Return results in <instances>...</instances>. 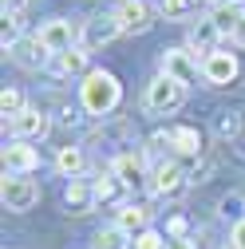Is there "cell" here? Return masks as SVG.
<instances>
[{
	"label": "cell",
	"instance_id": "1",
	"mask_svg": "<svg viewBox=\"0 0 245 249\" xmlns=\"http://www.w3.org/2000/svg\"><path fill=\"white\" fill-rule=\"evenodd\" d=\"M119 99H122V87H119V79H115L111 71L95 68V71L83 75V83H79V103H83L87 115H111V111L119 107Z\"/></svg>",
	"mask_w": 245,
	"mask_h": 249
},
{
	"label": "cell",
	"instance_id": "2",
	"mask_svg": "<svg viewBox=\"0 0 245 249\" xmlns=\"http://www.w3.org/2000/svg\"><path fill=\"white\" fill-rule=\"evenodd\" d=\"M182 103H186V87H182L178 79H170V75L158 71V79L146 83L142 107H146L150 115H174V111H182Z\"/></svg>",
	"mask_w": 245,
	"mask_h": 249
},
{
	"label": "cell",
	"instance_id": "3",
	"mask_svg": "<svg viewBox=\"0 0 245 249\" xmlns=\"http://www.w3.org/2000/svg\"><path fill=\"white\" fill-rule=\"evenodd\" d=\"M146 190L155 198H178L186 190V170H182V162H174V159L155 162L150 166V178H146Z\"/></svg>",
	"mask_w": 245,
	"mask_h": 249
},
{
	"label": "cell",
	"instance_id": "4",
	"mask_svg": "<svg viewBox=\"0 0 245 249\" xmlns=\"http://www.w3.org/2000/svg\"><path fill=\"white\" fill-rule=\"evenodd\" d=\"M40 44L52 52V55H59V52H68V48H75L79 44V36H83V28L79 24H71L68 16H52V20H44L40 24Z\"/></svg>",
	"mask_w": 245,
	"mask_h": 249
},
{
	"label": "cell",
	"instance_id": "5",
	"mask_svg": "<svg viewBox=\"0 0 245 249\" xmlns=\"http://www.w3.org/2000/svg\"><path fill=\"white\" fill-rule=\"evenodd\" d=\"M158 68H162V75L178 79L182 87L194 83V79H198V71H202L198 52H190V48H166V52H162V59H158Z\"/></svg>",
	"mask_w": 245,
	"mask_h": 249
},
{
	"label": "cell",
	"instance_id": "6",
	"mask_svg": "<svg viewBox=\"0 0 245 249\" xmlns=\"http://www.w3.org/2000/svg\"><path fill=\"white\" fill-rule=\"evenodd\" d=\"M0 198H4V206H8L12 213H28V210L40 202V186H36V178L4 174V190H0Z\"/></svg>",
	"mask_w": 245,
	"mask_h": 249
},
{
	"label": "cell",
	"instance_id": "7",
	"mask_svg": "<svg viewBox=\"0 0 245 249\" xmlns=\"http://www.w3.org/2000/svg\"><path fill=\"white\" fill-rule=\"evenodd\" d=\"M111 170H115V178L127 186V190H139V186H146V178H150V166H146V154H142V150H122V154H115V159H111Z\"/></svg>",
	"mask_w": 245,
	"mask_h": 249
},
{
	"label": "cell",
	"instance_id": "8",
	"mask_svg": "<svg viewBox=\"0 0 245 249\" xmlns=\"http://www.w3.org/2000/svg\"><path fill=\"white\" fill-rule=\"evenodd\" d=\"M237 71H241V64H237L233 52H210V55L202 59V79H206L210 87H229V83L237 79Z\"/></svg>",
	"mask_w": 245,
	"mask_h": 249
},
{
	"label": "cell",
	"instance_id": "9",
	"mask_svg": "<svg viewBox=\"0 0 245 249\" xmlns=\"http://www.w3.org/2000/svg\"><path fill=\"white\" fill-rule=\"evenodd\" d=\"M115 20L122 28V36H135V32H146V28L155 24V8H150L146 0H119Z\"/></svg>",
	"mask_w": 245,
	"mask_h": 249
},
{
	"label": "cell",
	"instance_id": "10",
	"mask_svg": "<svg viewBox=\"0 0 245 249\" xmlns=\"http://www.w3.org/2000/svg\"><path fill=\"white\" fill-rule=\"evenodd\" d=\"M87 59H91V52L83 48V44H75V48H68V52H59V55H52L48 59V71L55 75V79H71V75H87L91 68H87Z\"/></svg>",
	"mask_w": 245,
	"mask_h": 249
},
{
	"label": "cell",
	"instance_id": "11",
	"mask_svg": "<svg viewBox=\"0 0 245 249\" xmlns=\"http://www.w3.org/2000/svg\"><path fill=\"white\" fill-rule=\"evenodd\" d=\"M8 55H12V64H20V68H28V71L48 68V59H52V52L40 44V36H20V40L8 48Z\"/></svg>",
	"mask_w": 245,
	"mask_h": 249
},
{
	"label": "cell",
	"instance_id": "12",
	"mask_svg": "<svg viewBox=\"0 0 245 249\" xmlns=\"http://www.w3.org/2000/svg\"><path fill=\"white\" fill-rule=\"evenodd\" d=\"M36 166H40L36 146H28V142H20V139H12V142L4 146V174H20V178H28Z\"/></svg>",
	"mask_w": 245,
	"mask_h": 249
},
{
	"label": "cell",
	"instance_id": "13",
	"mask_svg": "<svg viewBox=\"0 0 245 249\" xmlns=\"http://www.w3.org/2000/svg\"><path fill=\"white\" fill-rule=\"evenodd\" d=\"M12 139H20V142H32V139H44L48 131H52V119L44 115V111H36V107H28L24 115H16L12 123Z\"/></svg>",
	"mask_w": 245,
	"mask_h": 249
},
{
	"label": "cell",
	"instance_id": "14",
	"mask_svg": "<svg viewBox=\"0 0 245 249\" xmlns=\"http://www.w3.org/2000/svg\"><path fill=\"white\" fill-rule=\"evenodd\" d=\"M115 36H122V28H119V20H115V12H111V16H95V20H87V24H83V36H79V44L91 52V48H103V44H111Z\"/></svg>",
	"mask_w": 245,
	"mask_h": 249
},
{
	"label": "cell",
	"instance_id": "15",
	"mask_svg": "<svg viewBox=\"0 0 245 249\" xmlns=\"http://www.w3.org/2000/svg\"><path fill=\"white\" fill-rule=\"evenodd\" d=\"M95 190H91V182L87 178H71L68 182V190H64V206L68 213H91V206H95Z\"/></svg>",
	"mask_w": 245,
	"mask_h": 249
},
{
	"label": "cell",
	"instance_id": "16",
	"mask_svg": "<svg viewBox=\"0 0 245 249\" xmlns=\"http://www.w3.org/2000/svg\"><path fill=\"white\" fill-rule=\"evenodd\" d=\"M115 226H119V230H127V233L135 237V233L150 230V210L139 206V202H122V206L115 210Z\"/></svg>",
	"mask_w": 245,
	"mask_h": 249
},
{
	"label": "cell",
	"instance_id": "17",
	"mask_svg": "<svg viewBox=\"0 0 245 249\" xmlns=\"http://www.w3.org/2000/svg\"><path fill=\"white\" fill-rule=\"evenodd\" d=\"M210 20L218 24L222 36H233V28L245 20V4H241V0H218V4L210 8Z\"/></svg>",
	"mask_w": 245,
	"mask_h": 249
},
{
	"label": "cell",
	"instance_id": "18",
	"mask_svg": "<svg viewBox=\"0 0 245 249\" xmlns=\"http://www.w3.org/2000/svg\"><path fill=\"white\" fill-rule=\"evenodd\" d=\"M218 40H222V32H218V24H213L210 16H202L198 24H190V40H186V48L190 52H218Z\"/></svg>",
	"mask_w": 245,
	"mask_h": 249
},
{
	"label": "cell",
	"instance_id": "19",
	"mask_svg": "<svg viewBox=\"0 0 245 249\" xmlns=\"http://www.w3.org/2000/svg\"><path fill=\"white\" fill-rule=\"evenodd\" d=\"M55 170L64 174V178H83L87 154H83L79 146H59V150H55Z\"/></svg>",
	"mask_w": 245,
	"mask_h": 249
},
{
	"label": "cell",
	"instance_id": "20",
	"mask_svg": "<svg viewBox=\"0 0 245 249\" xmlns=\"http://www.w3.org/2000/svg\"><path fill=\"white\" fill-rule=\"evenodd\" d=\"M170 146H174V154H182V159H198V154H202L198 127H174L170 131Z\"/></svg>",
	"mask_w": 245,
	"mask_h": 249
},
{
	"label": "cell",
	"instance_id": "21",
	"mask_svg": "<svg viewBox=\"0 0 245 249\" xmlns=\"http://www.w3.org/2000/svg\"><path fill=\"white\" fill-rule=\"evenodd\" d=\"M135 237L127 230H119V226H103L95 237H91V249H131Z\"/></svg>",
	"mask_w": 245,
	"mask_h": 249
},
{
	"label": "cell",
	"instance_id": "22",
	"mask_svg": "<svg viewBox=\"0 0 245 249\" xmlns=\"http://www.w3.org/2000/svg\"><path fill=\"white\" fill-rule=\"evenodd\" d=\"M158 16H162V20L182 24V20L198 16V0H158Z\"/></svg>",
	"mask_w": 245,
	"mask_h": 249
},
{
	"label": "cell",
	"instance_id": "23",
	"mask_svg": "<svg viewBox=\"0 0 245 249\" xmlns=\"http://www.w3.org/2000/svg\"><path fill=\"white\" fill-rule=\"evenodd\" d=\"M24 111H28L24 95H20L16 87H4V95H0V115H4V119L12 123V119H16V115H24Z\"/></svg>",
	"mask_w": 245,
	"mask_h": 249
},
{
	"label": "cell",
	"instance_id": "24",
	"mask_svg": "<svg viewBox=\"0 0 245 249\" xmlns=\"http://www.w3.org/2000/svg\"><path fill=\"white\" fill-rule=\"evenodd\" d=\"M119 178H115V170H107V174H99V178H91V190H95V198L99 202H111L115 194H119Z\"/></svg>",
	"mask_w": 245,
	"mask_h": 249
},
{
	"label": "cell",
	"instance_id": "25",
	"mask_svg": "<svg viewBox=\"0 0 245 249\" xmlns=\"http://www.w3.org/2000/svg\"><path fill=\"white\" fill-rule=\"evenodd\" d=\"M166 241L170 237H162L158 230H142V233H135V245L131 249H166Z\"/></svg>",
	"mask_w": 245,
	"mask_h": 249
},
{
	"label": "cell",
	"instance_id": "26",
	"mask_svg": "<svg viewBox=\"0 0 245 249\" xmlns=\"http://www.w3.org/2000/svg\"><path fill=\"white\" fill-rule=\"evenodd\" d=\"M222 213L229 217V213H241V194H229V198H222Z\"/></svg>",
	"mask_w": 245,
	"mask_h": 249
},
{
	"label": "cell",
	"instance_id": "27",
	"mask_svg": "<svg viewBox=\"0 0 245 249\" xmlns=\"http://www.w3.org/2000/svg\"><path fill=\"white\" fill-rule=\"evenodd\" d=\"M166 233H170V237H186V217H170Z\"/></svg>",
	"mask_w": 245,
	"mask_h": 249
},
{
	"label": "cell",
	"instance_id": "28",
	"mask_svg": "<svg viewBox=\"0 0 245 249\" xmlns=\"http://www.w3.org/2000/svg\"><path fill=\"white\" fill-rule=\"evenodd\" d=\"M233 249H245V217H237L233 226Z\"/></svg>",
	"mask_w": 245,
	"mask_h": 249
},
{
	"label": "cell",
	"instance_id": "29",
	"mask_svg": "<svg viewBox=\"0 0 245 249\" xmlns=\"http://www.w3.org/2000/svg\"><path fill=\"white\" fill-rule=\"evenodd\" d=\"M166 249H198V245H194L190 237H170V241H166Z\"/></svg>",
	"mask_w": 245,
	"mask_h": 249
},
{
	"label": "cell",
	"instance_id": "30",
	"mask_svg": "<svg viewBox=\"0 0 245 249\" xmlns=\"http://www.w3.org/2000/svg\"><path fill=\"white\" fill-rule=\"evenodd\" d=\"M20 4H24V0H0V8H4V16H16V12H20Z\"/></svg>",
	"mask_w": 245,
	"mask_h": 249
},
{
	"label": "cell",
	"instance_id": "31",
	"mask_svg": "<svg viewBox=\"0 0 245 249\" xmlns=\"http://www.w3.org/2000/svg\"><path fill=\"white\" fill-rule=\"evenodd\" d=\"M229 40H233V44H237V48H245V20H241V24H237V28H233V36H229Z\"/></svg>",
	"mask_w": 245,
	"mask_h": 249
}]
</instances>
